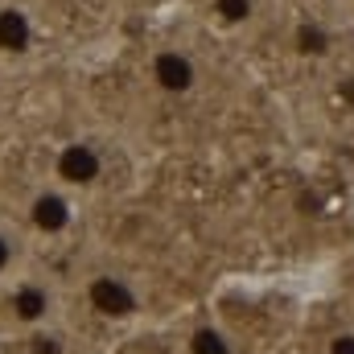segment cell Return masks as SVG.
I'll return each mask as SVG.
<instances>
[{
  "label": "cell",
  "instance_id": "obj_7",
  "mask_svg": "<svg viewBox=\"0 0 354 354\" xmlns=\"http://www.w3.org/2000/svg\"><path fill=\"white\" fill-rule=\"evenodd\" d=\"M185 354H243V342L235 330H227L214 317H202L189 334H185Z\"/></svg>",
  "mask_w": 354,
  "mask_h": 354
},
{
  "label": "cell",
  "instance_id": "obj_6",
  "mask_svg": "<svg viewBox=\"0 0 354 354\" xmlns=\"http://www.w3.org/2000/svg\"><path fill=\"white\" fill-rule=\"evenodd\" d=\"M41 50V21L21 0H0V62H25Z\"/></svg>",
  "mask_w": 354,
  "mask_h": 354
},
{
  "label": "cell",
  "instance_id": "obj_4",
  "mask_svg": "<svg viewBox=\"0 0 354 354\" xmlns=\"http://www.w3.org/2000/svg\"><path fill=\"white\" fill-rule=\"evenodd\" d=\"M145 79L149 87L165 99H189L194 91L202 87V62L189 46L181 41H161L149 50L145 58Z\"/></svg>",
  "mask_w": 354,
  "mask_h": 354
},
{
  "label": "cell",
  "instance_id": "obj_10",
  "mask_svg": "<svg viewBox=\"0 0 354 354\" xmlns=\"http://www.w3.org/2000/svg\"><path fill=\"white\" fill-rule=\"evenodd\" d=\"M297 54H305V58L330 54V33H326L322 25H301V29H297Z\"/></svg>",
  "mask_w": 354,
  "mask_h": 354
},
{
  "label": "cell",
  "instance_id": "obj_8",
  "mask_svg": "<svg viewBox=\"0 0 354 354\" xmlns=\"http://www.w3.org/2000/svg\"><path fill=\"white\" fill-rule=\"evenodd\" d=\"M206 12L223 29H248L260 21V0H206Z\"/></svg>",
  "mask_w": 354,
  "mask_h": 354
},
{
  "label": "cell",
  "instance_id": "obj_2",
  "mask_svg": "<svg viewBox=\"0 0 354 354\" xmlns=\"http://www.w3.org/2000/svg\"><path fill=\"white\" fill-rule=\"evenodd\" d=\"M83 297H87L91 313L99 322H111V326L136 322L145 313V305H149L145 284L124 268H91L87 280H83Z\"/></svg>",
  "mask_w": 354,
  "mask_h": 354
},
{
  "label": "cell",
  "instance_id": "obj_1",
  "mask_svg": "<svg viewBox=\"0 0 354 354\" xmlns=\"http://www.w3.org/2000/svg\"><path fill=\"white\" fill-rule=\"evenodd\" d=\"M62 317V297L54 280L37 272H17L12 280L0 284V322L17 334H41L54 330Z\"/></svg>",
  "mask_w": 354,
  "mask_h": 354
},
{
  "label": "cell",
  "instance_id": "obj_5",
  "mask_svg": "<svg viewBox=\"0 0 354 354\" xmlns=\"http://www.w3.org/2000/svg\"><path fill=\"white\" fill-rule=\"evenodd\" d=\"M25 227L37 235V239H66L75 227H79V194L54 185V181H41L29 198H25Z\"/></svg>",
  "mask_w": 354,
  "mask_h": 354
},
{
  "label": "cell",
  "instance_id": "obj_11",
  "mask_svg": "<svg viewBox=\"0 0 354 354\" xmlns=\"http://www.w3.org/2000/svg\"><path fill=\"white\" fill-rule=\"evenodd\" d=\"M326 354H354V330H334L326 338Z\"/></svg>",
  "mask_w": 354,
  "mask_h": 354
},
{
  "label": "cell",
  "instance_id": "obj_9",
  "mask_svg": "<svg viewBox=\"0 0 354 354\" xmlns=\"http://www.w3.org/2000/svg\"><path fill=\"white\" fill-rule=\"evenodd\" d=\"M25 272V235L8 223H0V284Z\"/></svg>",
  "mask_w": 354,
  "mask_h": 354
},
{
  "label": "cell",
  "instance_id": "obj_12",
  "mask_svg": "<svg viewBox=\"0 0 354 354\" xmlns=\"http://www.w3.org/2000/svg\"><path fill=\"white\" fill-rule=\"evenodd\" d=\"M0 71H4V62H0Z\"/></svg>",
  "mask_w": 354,
  "mask_h": 354
},
{
  "label": "cell",
  "instance_id": "obj_3",
  "mask_svg": "<svg viewBox=\"0 0 354 354\" xmlns=\"http://www.w3.org/2000/svg\"><path fill=\"white\" fill-rule=\"evenodd\" d=\"M107 169H111V153L95 136H71L50 157V181L62 185V189H71V194L99 189L107 181Z\"/></svg>",
  "mask_w": 354,
  "mask_h": 354
}]
</instances>
